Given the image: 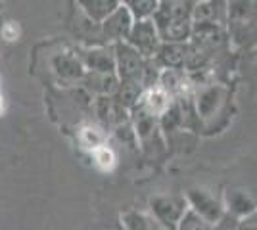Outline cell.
Returning a JSON list of instances; mask_svg holds the SVG:
<instances>
[{
    "label": "cell",
    "mask_w": 257,
    "mask_h": 230,
    "mask_svg": "<svg viewBox=\"0 0 257 230\" xmlns=\"http://www.w3.org/2000/svg\"><path fill=\"white\" fill-rule=\"evenodd\" d=\"M223 207H225V213L234 217V219L242 220L246 219L247 215H251L253 211H257V197L246 190V188H238V186H230L223 192Z\"/></svg>",
    "instance_id": "cell-8"
},
{
    "label": "cell",
    "mask_w": 257,
    "mask_h": 230,
    "mask_svg": "<svg viewBox=\"0 0 257 230\" xmlns=\"http://www.w3.org/2000/svg\"><path fill=\"white\" fill-rule=\"evenodd\" d=\"M79 58L83 62L86 73H115L113 46L94 44V46H88L86 50H83V54H79Z\"/></svg>",
    "instance_id": "cell-9"
},
{
    "label": "cell",
    "mask_w": 257,
    "mask_h": 230,
    "mask_svg": "<svg viewBox=\"0 0 257 230\" xmlns=\"http://www.w3.org/2000/svg\"><path fill=\"white\" fill-rule=\"evenodd\" d=\"M158 0H127L125 6L128 8L131 16L135 18V22H144V20H152L154 14L158 10Z\"/></svg>",
    "instance_id": "cell-17"
},
{
    "label": "cell",
    "mask_w": 257,
    "mask_h": 230,
    "mask_svg": "<svg viewBox=\"0 0 257 230\" xmlns=\"http://www.w3.org/2000/svg\"><path fill=\"white\" fill-rule=\"evenodd\" d=\"M52 67L56 75L64 79V81H69V83L83 81L86 75L81 58H79V54H73V52H62V54L54 56Z\"/></svg>",
    "instance_id": "cell-10"
},
{
    "label": "cell",
    "mask_w": 257,
    "mask_h": 230,
    "mask_svg": "<svg viewBox=\"0 0 257 230\" xmlns=\"http://www.w3.org/2000/svg\"><path fill=\"white\" fill-rule=\"evenodd\" d=\"M123 230H152V219L140 211H127L121 215Z\"/></svg>",
    "instance_id": "cell-18"
},
{
    "label": "cell",
    "mask_w": 257,
    "mask_h": 230,
    "mask_svg": "<svg viewBox=\"0 0 257 230\" xmlns=\"http://www.w3.org/2000/svg\"><path fill=\"white\" fill-rule=\"evenodd\" d=\"M190 46L188 44H163L156 54V64L161 69H181L184 71L186 60H188Z\"/></svg>",
    "instance_id": "cell-11"
},
{
    "label": "cell",
    "mask_w": 257,
    "mask_h": 230,
    "mask_svg": "<svg viewBox=\"0 0 257 230\" xmlns=\"http://www.w3.org/2000/svg\"><path fill=\"white\" fill-rule=\"evenodd\" d=\"M192 10L194 2L165 0L158 4L154 23L163 44H186L192 39Z\"/></svg>",
    "instance_id": "cell-1"
},
{
    "label": "cell",
    "mask_w": 257,
    "mask_h": 230,
    "mask_svg": "<svg viewBox=\"0 0 257 230\" xmlns=\"http://www.w3.org/2000/svg\"><path fill=\"white\" fill-rule=\"evenodd\" d=\"M211 228H213V224H209L207 220H204L200 215H196L190 209L184 213L181 222L177 224V230H211Z\"/></svg>",
    "instance_id": "cell-19"
},
{
    "label": "cell",
    "mask_w": 257,
    "mask_h": 230,
    "mask_svg": "<svg viewBox=\"0 0 257 230\" xmlns=\"http://www.w3.org/2000/svg\"><path fill=\"white\" fill-rule=\"evenodd\" d=\"M4 113V98H2V94H0V115Z\"/></svg>",
    "instance_id": "cell-24"
},
{
    "label": "cell",
    "mask_w": 257,
    "mask_h": 230,
    "mask_svg": "<svg viewBox=\"0 0 257 230\" xmlns=\"http://www.w3.org/2000/svg\"><path fill=\"white\" fill-rule=\"evenodd\" d=\"M0 35H2V39H4V41L14 43V41H18V39H20L22 29H20V25H18L16 22H8V23H4V27L0 29Z\"/></svg>",
    "instance_id": "cell-20"
},
{
    "label": "cell",
    "mask_w": 257,
    "mask_h": 230,
    "mask_svg": "<svg viewBox=\"0 0 257 230\" xmlns=\"http://www.w3.org/2000/svg\"><path fill=\"white\" fill-rule=\"evenodd\" d=\"M77 138H79L81 148L86 150L88 153L98 150L100 146H106L107 144L106 131H104L102 127H98V125H85V127H81V129H79V134H77Z\"/></svg>",
    "instance_id": "cell-15"
},
{
    "label": "cell",
    "mask_w": 257,
    "mask_h": 230,
    "mask_svg": "<svg viewBox=\"0 0 257 230\" xmlns=\"http://www.w3.org/2000/svg\"><path fill=\"white\" fill-rule=\"evenodd\" d=\"M125 43L131 44L144 60H156V54L161 46V39L154 20L133 23V29Z\"/></svg>",
    "instance_id": "cell-5"
},
{
    "label": "cell",
    "mask_w": 257,
    "mask_h": 230,
    "mask_svg": "<svg viewBox=\"0 0 257 230\" xmlns=\"http://www.w3.org/2000/svg\"><path fill=\"white\" fill-rule=\"evenodd\" d=\"M148 205H150L152 220L161 222L165 226H175V228L184 217V213L188 211L186 197L179 194H156L150 197Z\"/></svg>",
    "instance_id": "cell-2"
},
{
    "label": "cell",
    "mask_w": 257,
    "mask_h": 230,
    "mask_svg": "<svg viewBox=\"0 0 257 230\" xmlns=\"http://www.w3.org/2000/svg\"><path fill=\"white\" fill-rule=\"evenodd\" d=\"M152 230H177V228H175V226H165V224H161V222L152 220Z\"/></svg>",
    "instance_id": "cell-23"
},
{
    "label": "cell",
    "mask_w": 257,
    "mask_h": 230,
    "mask_svg": "<svg viewBox=\"0 0 257 230\" xmlns=\"http://www.w3.org/2000/svg\"><path fill=\"white\" fill-rule=\"evenodd\" d=\"M184 197H186L188 209L194 211L196 215H200L204 220H207L209 224H217L225 217V207H223L221 197H217L207 188H190L184 194Z\"/></svg>",
    "instance_id": "cell-4"
},
{
    "label": "cell",
    "mask_w": 257,
    "mask_h": 230,
    "mask_svg": "<svg viewBox=\"0 0 257 230\" xmlns=\"http://www.w3.org/2000/svg\"><path fill=\"white\" fill-rule=\"evenodd\" d=\"M83 81L86 85V90L94 92L98 96H113L121 83L115 73H86Z\"/></svg>",
    "instance_id": "cell-14"
},
{
    "label": "cell",
    "mask_w": 257,
    "mask_h": 230,
    "mask_svg": "<svg viewBox=\"0 0 257 230\" xmlns=\"http://www.w3.org/2000/svg\"><path fill=\"white\" fill-rule=\"evenodd\" d=\"M211 230H238V219H234V217H230V215L225 213V217L219 220L217 224H213Z\"/></svg>",
    "instance_id": "cell-21"
},
{
    "label": "cell",
    "mask_w": 257,
    "mask_h": 230,
    "mask_svg": "<svg viewBox=\"0 0 257 230\" xmlns=\"http://www.w3.org/2000/svg\"><path fill=\"white\" fill-rule=\"evenodd\" d=\"M223 106H225V88L215 83H205L198 87L194 94V108L198 113V119L209 121L223 110Z\"/></svg>",
    "instance_id": "cell-7"
},
{
    "label": "cell",
    "mask_w": 257,
    "mask_h": 230,
    "mask_svg": "<svg viewBox=\"0 0 257 230\" xmlns=\"http://www.w3.org/2000/svg\"><path fill=\"white\" fill-rule=\"evenodd\" d=\"M119 4L121 2H117V0H81L79 12L86 16L92 23L102 25L113 12L117 10Z\"/></svg>",
    "instance_id": "cell-13"
},
{
    "label": "cell",
    "mask_w": 257,
    "mask_h": 230,
    "mask_svg": "<svg viewBox=\"0 0 257 230\" xmlns=\"http://www.w3.org/2000/svg\"><path fill=\"white\" fill-rule=\"evenodd\" d=\"M113 54H115V73H117L119 81L121 83H139V85H142L148 60H144L127 43L115 44Z\"/></svg>",
    "instance_id": "cell-3"
},
{
    "label": "cell",
    "mask_w": 257,
    "mask_h": 230,
    "mask_svg": "<svg viewBox=\"0 0 257 230\" xmlns=\"http://www.w3.org/2000/svg\"><path fill=\"white\" fill-rule=\"evenodd\" d=\"M90 157H92V163L96 165L100 171H104V173H111L117 167V153L107 144L106 146H100L94 152H90Z\"/></svg>",
    "instance_id": "cell-16"
},
{
    "label": "cell",
    "mask_w": 257,
    "mask_h": 230,
    "mask_svg": "<svg viewBox=\"0 0 257 230\" xmlns=\"http://www.w3.org/2000/svg\"><path fill=\"white\" fill-rule=\"evenodd\" d=\"M133 23H135V18L131 16V12L125 6V2H121L117 6V10L100 25L102 43L106 44V46H115L119 43H125L128 39L131 29H133Z\"/></svg>",
    "instance_id": "cell-6"
},
{
    "label": "cell",
    "mask_w": 257,
    "mask_h": 230,
    "mask_svg": "<svg viewBox=\"0 0 257 230\" xmlns=\"http://www.w3.org/2000/svg\"><path fill=\"white\" fill-rule=\"evenodd\" d=\"M238 230H257V211L247 215L246 219L238 220Z\"/></svg>",
    "instance_id": "cell-22"
},
{
    "label": "cell",
    "mask_w": 257,
    "mask_h": 230,
    "mask_svg": "<svg viewBox=\"0 0 257 230\" xmlns=\"http://www.w3.org/2000/svg\"><path fill=\"white\" fill-rule=\"evenodd\" d=\"M173 102H175V100H173L160 85H156V87L144 90V96H142V102H140L139 106L144 111H148L150 115H154L156 119H160L161 115L171 108Z\"/></svg>",
    "instance_id": "cell-12"
}]
</instances>
